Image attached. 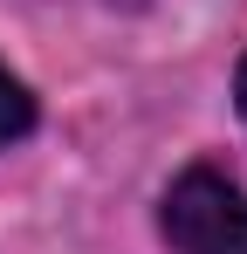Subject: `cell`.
Returning <instances> with one entry per match:
<instances>
[{
	"mask_svg": "<svg viewBox=\"0 0 247 254\" xmlns=\"http://www.w3.org/2000/svg\"><path fill=\"white\" fill-rule=\"evenodd\" d=\"M165 241L179 254H247V192L213 165H192L165 192Z\"/></svg>",
	"mask_w": 247,
	"mask_h": 254,
	"instance_id": "cell-1",
	"label": "cell"
},
{
	"mask_svg": "<svg viewBox=\"0 0 247 254\" xmlns=\"http://www.w3.org/2000/svg\"><path fill=\"white\" fill-rule=\"evenodd\" d=\"M28 124H35V96L14 83L7 69H0V144H7V137H21Z\"/></svg>",
	"mask_w": 247,
	"mask_h": 254,
	"instance_id": "cell-2",
	"label": "cell"
},
{
	"mask_svg": "<svg viewBox=\"0 0 247 254\" xmlns=\"http://www.w3.org/2000/svg\"><path fill=\"white\" fill-rule=\"evenodd\" d=\"M241 117H247V62H241Z\"/></svg>",
	"mask_w": 247,
	"mask_h": 254,
	"instance_id": "cell-3",
	"label": "cell"
}]
</instances>
